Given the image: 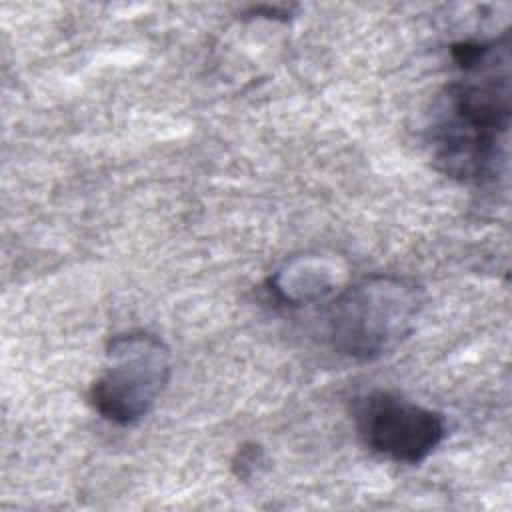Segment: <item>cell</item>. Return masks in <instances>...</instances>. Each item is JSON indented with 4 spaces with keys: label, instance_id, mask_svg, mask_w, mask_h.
<instances>
[{
    "label": "cell",
    "instance_id": "4",
    "mask_svg": "<svg viewBox=\"0 0 512 512\" xmlns=\"http://www.w3.org/2000/svg\"><path fill=\"white\" fill-rule=\"evenodd\" d=\"M352 418L362 444L398 464L424 462L446 436L440 412L388 390L358 396Z\"/></svg>",
    "mask_w": 512,
    "mask_h": 512
},
{
    "label": "cell",
    "instance_id": "1",
    "mask_svg": "<svg viewBox=\"0 0 512 512\" xmlns=\"http://www.w3.org/2000/svg\"><path fill=\"white\" fill-rule=\"evenodd\" d=\"M458 76L440 92L428 126L434 164L450 178L488 184L504 174L510 130V34L452 46Z\"/></svg>",
    "mask_w": 512,
    "mask_h": 512
},
{
    "label": "cell",
    "instance_id": "2",
    "mask_svg": "<svg viewBox=\"0 0 512 512\" xmlns=\"http://www.w3.org/2000/svg\"><path fill=\"white\" fill-rule=\"evenodd\" d=\"M422 290L400 276L374 274L342 288L326 308V338L348 358L376 360L410 336Z\"/></svg>",
    "mask_w": 512,
    "mask_h": 512
},
{
    "label": "cell",
    "instance_id": "5",
    "mask_svg": "<svg viewBox=\"0 0 512 512\" xmlns=\"http://www.w3.org/2000/svg\"><path fill=\"white\" fill-rule=\"evenodd\" d=\"M332 272L334 268L320 258H296L270 278V290H274L284 302H312L334 290L336 280Z\"/></svg>",
    "mask_w": 512,
    "mask_h": 512
},
{
    "label": "cell",
    "instance_id": "3",
    "mask_svg": "<svg viewBox=\"0 0 512 512\" xmlns=\"http://www.w3.org/2000/svg\"><path fill=\"white\" fill-rule=\"evenodd\" d=\"M170 372V350L162 338L146 330L116 334L106 346V364L88 400L104 420L132 426L154 408Z\"/></svg>",
    "mask_w": 512,
    "mask_h": 512
}]
</instances>
